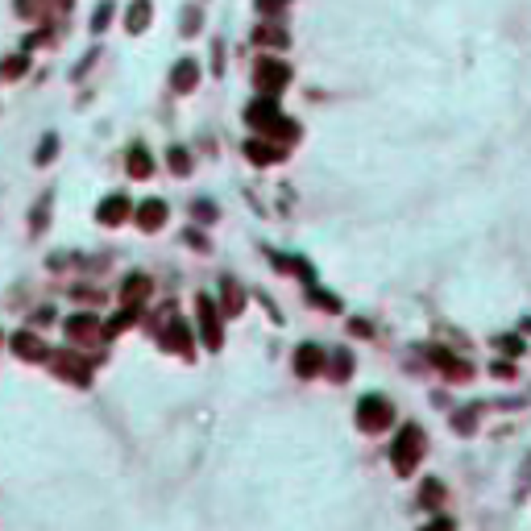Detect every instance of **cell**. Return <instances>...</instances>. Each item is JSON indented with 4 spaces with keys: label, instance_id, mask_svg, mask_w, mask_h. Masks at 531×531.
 <instances>
[{
    "label": "cell",
    "instance_id": "5bb4252c",
    "mask_svg": "<svg viewBox=\"0 0 531 531\" xmlns=\"http://www.w3.org/2000/svg\"><path fill=\"white\" fill-rule=\"evenodd\" d=\"M245 154H249V162H258V167H274V162H283V149L274 142H249L245 145Z\"/></svg>",
    "mask_w": 531,
    "mask_h": 531
},
{
    "label": "cell",
    "instance_id": "484cf974",
    "mask_svg": "<svg viewBox=\"0 0 531 531\" xmlns=\"http://www.w3.org/2000/svg\"><path fill=\"white\" fill-rule=\"evenodd\" d=\"M108 17H112V4L104 0V4L96 9V17H92V29H104V25H108Z\"/></svg>",
    "mask_w": 531,
    "mask_h": 531
},
{
    "label": "cell",
    "instance_id": "cb8c5ba5",
    "mask_svg": "<svg viewBox=\"0 0 531 531\" xmlns=\"http://www.w3.org/2000/svg\"><path fill=\"white\" fill-rule=\"evenodd\" d=\"M54 149H58V137H54V133H50V137H42V145H38V162H42V167L54 158Z\"/></svg>",
    "mask_w": 531,
    "mask_h": 531
},
{
    "label": "cell",
    "instance_id": "5b68a950",
    "mask_svg": "<svg viewBox=\"0 0 531 531\" xmlns=\"http://www.w3.org/2000/svg\"><path fill=\"white\" fill-rule=\"evenodd\" d=\"M195 312H199V328H204V345H208V349H220V340H224V332H220V315H216V307H212V299H208V295H199V299H195Z\"/></svg>",
    "mask_w": 531,
    "mask_h": 531
},
{
    "label": "cell",
    "instance_id": "4fadbf2b",
    "mask_svg": "<svg viewBox=\"0 0 531 531\" xmlns=\"http://www.w3.org/2000/svg\"><path fill=\"white\" fill-rule=\"evenodd\" d=\"M195 83H199V63H195V58H183V63L174 67V75H170V88H174V92H191Z\"/></svg>",
    "mask_w": 531,
    "mask_h": 531
},
{
    "label": "cell",
    "instance_id": "9a60e30c",
    "mask_svg": "<svg viewBox=\"0 0 531 531\" xmlns=\"http://www.w3.org/2000/svg\"><path fill=\"white\" fill-rule=\"evenodd\" d=\"M13 353H17V357H25V362H42V357H46L42 340L33 337V332H17V337H13Z\"/></svg>",
    "mask_w": 531,
    "mask_h": 531
},
{
    "label": "cell",
    "instance_id": "f1b7e54d",
    "mask_svg": "<svg viewBox=\"0 0 531 531\" xmlns=\"http://www.w3.org/2000/svg\"><path fill=\"white\" fill-rule=\"evenodd\" d=\"M195 216H204V220H212V216H216V208H212V204H195Z\"/></svg>",
    "mask_w": 531,
    "mask_h": 531
},
{
    "label": "cell",
    "instance_id": "2e32d148",
    "mask_svg": "<svg viewBox=\"0 0 531 531\" xmlns=\"http://www.w3.org/2000/svg\"><path fill=\"white\" fill-rule=\"evenodd\" d=\"M149 13H154V9H149V0H133V4H129V13H125L129 33H142L145 25H149Z\"/></svg>",
    "mask_w": 531,
    "mask_h": 531
},
{
    "label": "cell",
    "instance_id": "8992f818",
    "mask_svg": "<svg viewBox=\"0 0 531 531\" xmlns=\"http://www.w3.org/2000/svg\"><path fill=\"white\" fill-rule=\"evenodd\" d=\"M67 337L75 340V345H96L100 337H108V332H104V328H100V320L96 315H71V320H67Z\"/></svg>",
    "mask_w": 531,
    "mask_h": 531
},
{
    "label": "cell",
    "instance_id": "d4e9b609",
    "mask_svg": "<svg viewBox=\"0 0 531 531\" xmlns=\"http://www.w3.org/2000/svg\"><path fill=\"white\" fill-rule=\"evenodd\" d=\"M25 67H29V58H25V54H17L13 63H4V75H9V79H17V75H25Z\"/></svg>",
    "mask_w": 531,
    "mask_h": 531
},
{
    "label": "cell",
    "instance_id": "e0dca14e",
    "mask_svg": "<svg viewBox=\"0 0 531 531\" xmlns=\"http://www.w3.org/2000/svg\"><path fill=\"white\" fill-rule=\"evenodd\" d=\"M328 374H332V382H345L349 374H353V353L349 349H337L332 357H328V365H324Z\"/></svg>",
    "mask_w": 531,
    "mask_h": 531
},
{
    "label": "cell",
    "instance_id": "83f0119b",
    "mask_svg": "<svg viewBox=\"0 0 531 531\" xmlns=\"http://www.w3.org/2000/svg\"><path fill=\"white\" fill-rule=\"evenodd\" d=\"M424 531H457V523H453V519H436V523H428Z\"/></svg>",
    "mask_w": 531,
    "mask_h": 531
},
{
    "label": "cell",
    "instance_id": "6da1fadb",
    "mask_svg": "<svg viewBox=\"0 0 531 531\" xmlns=\"http://www.w3.org/2000/svg\"><path fill=\"white\" fill-rule=\"evenodd\" d=\"M245 121L253 125V129H262V133H278V137H295V133H299L295 121H287V117L278 112V96L253 100V104L245 108Z\"/></svg>",
    "mask_w": 531,
    "mask_h": 531
},
{
    "label": "cell",
    "instance_id": "9c48e42d",
    "mask_svg": "<svg viewBox=\"0 0 531 531\" xmlns=\"http://www.w3.org/2000/svg\"><path fill=\"white\" fill-rule=\"evenodd\" d=\"M137 224H142L145 233L162 228V224H167V204H162V199H145L142 208H137Z\"/></svg>",
    "mask_w": 531,
    "mask_h": 531
},
{
    "label": "cell",
    "instance_id": "d6986e66",
    "mask_svg": "<svg viewBox=\"0 0 531 531\" xmlns=\"http://www.w3.org/2000/svg\"><path fill=\"white\" fill-rule=\"evenodd\" d=\"M241 307H245V295H241V287L224 278V312H233V315H237Z\"/></svg>",
    "mask_w": 531,
    "mask_h": 531
},
{
    "label": "cell",
    "instance_id": "30bf717a",
    "mask_svg": "<svg viewBox=\"0 0 531 531\" xmlns=\"http://www.w3.org/2000/svg\"><path fill=\"white\" fill-rule=\"evenodd\" d=\"M162 345L174 349V353H183V357H191V332H187V324H183V320H170Z\"/></svg>",
    "mask_w": 531,
    "mask_h": 531
},
{
    "label": "cell",
    "instance_id": "44dd1931",
    "mask_svg": "<svg viewBox=\"0 0 531 531\" xmlns=\"http://www.w3.org/2000/svg\"><path fill=\"white\" fill-rule=\"evenodd\" d=\"M258 46H287V33L283 29H258Z\"/></svg>",
    "mask_w": 531,
    "mask_h": 531
},
{
    "label": "cell",
    "instance_id": "f546056e",
    "mask_svg": "<svg viewBox=\"0 0 531 531\" xmlns=\"http://www.w3.org/2000/svg\"><path fill=\"white\" fill-rule=\"evenodd\" d=\"M63 4H67V0H63Z\"/></svg>",
    "mask_w": 531,
    "mask_h": 531
},
{
    "label": "cell",
    "instance_id": "7a4b0ae2",
    "mask_svg": "<svg viewBox=\"0 0 531 531\" xmlns=\"http://www.w3.org/2000/svg\"><path fill=\"white\" fill-rule=\"evenodd\" d=\"M419 457H424V432H419L415 424L399 428V440H394V448H390V465H394V473H399V478L415 473Z\"/></svg>",
    "mask_w": 531,
    "mask_h": 531
},
{
    "label": "cell",
    "instance_id": "8fae6325",
    "mask_svg": "<svg viewBox=\"0 0 531 531\" xmlns=\"http://www.w3.org/2000/svg\"><path fill=\"white\" fill-rule=\"evenodd\" d=\"M295 369H299L303 378L320 374V369H324V349H320V345H303V349L295 353Z\"/></svg>",
    "mask_w": 531,
    "mask_h": 531
},
{
    "label": "cell",
    "instance_id": "7c38bea8",
    "mask_svg": "<svg viewBox=\"0 0 531 531\" xmlns=\"http://www.w3.org/2000/svg\"><path fill=\"white\" fill-rule=\"evenodd\" d=\"M145 295H149V278H145V274H129V278H125V290H121L125 307L137 312V307L145 303Z\"/></svg>",
    "mask_w": 531,
    "mask_h": 531
},
{
    "label": "cell",
    "instance_id": "603a6c76",
    "mask_svg": "<svg viewBox=\"0 0 531 531\" xmlns=\"http://www.w3.org/2000/svg\"><path fill=\"white\" fill-rule=\"evenodd\" d=\"M473 419H478V411H473V407L457 411V415H453V428H457V432H473Z\"/></svg>",
    "mask_w": 531,
    "mask_h": 531
},
{
    "label": "cell",
    "instance_id": "52a82bcc",
    "mask_svg": "<svg viewBox=\"0 0 531 531\" xmlns=\"http://www.w3.org/2000/svg\"><path fill=\"white\" fill-rule=\"evenodd\" d=\"M46 357L54 365V374H63L75 387H88V365L79 362V357H71V353H46Z\"/></svg>",
    "mask_w": 531,
    "mask_h": 531
},
{
    "label": "cell",
    "instance_id": "ba28073f",
    "mask_svg": "<svg viewBox=\"0 0 531 531\" xmlns=\"http://www.w3.org/2000/svg\"><path fill=\"white\" fill-rule=\"evenodd\" d=\"M133 212V204H129V195H108L104 204H100V224H121L125 216Z\"/></svg>",
    "mask_w": 531,
    "mask_h": 531
},
{
    "label": "cell",
    "instance_id": "ffe728a7",
    "mask_svg": "<svg viewBox=\"0 0 531 531\" xmlns=\"http://www.w3.org/2000/svg\"><path fill=\"white\" fill-rule=\"evenodd\" d=\"M170 170H174V174H191V154L174 145V149H170Z\"/></svg>",
    "mask_w": 531,
    "mask_h": 531
},
{
    "label": "cell",
    "instance_id": "4316f807",
    "mask_svg": "<svg viewBox=\"0 0 531 531\" xmlns=\"http://www.w3.org/2000/svg\"><path fill=\"white\" fill-rule=\"evenodd\" d=\"M290 0H258V9H262V13H278V9H287Z\"/></svg>",
    "mask_w": 531,
    "mask_h": 531
},
{
    "label": "cell",
    "instance_id": "ac0fdd59",
    "mask_svg": "<svg viewBox=\"0 0 531 531\" xmlns=\"http://www.w3.org/2000/svg\"><path fill=\"white\" fill-rule=\"evenodd\" d=\"M129 174H133V179H149V174H154V162H149V154H145L142 145L129 149Z\"/></svg>",
    "mask_w": 531,
    "mask_h": 531
},
{
    "label": "cell",
    "instance_id": "7402d4cb",
    "mask_svg": "<svg viewBox=\"0 0 531 531\" xmlns=\"http://www.w3.org/2000/svg\"><path fill=\"white\" fill-rule=\"evenodd\" d=\"M440 498H444V485H440V482H424V494H419V503H424V507H436Z\"/></svg>",
    "mask_w": 531,
    "mask_h": 531
},
{
    "label": "cell",
    "instance_id": "3957f363",
    "mask_svg": "<svg viewBox=\"0 0 531 531\" xmlns=\"http://www.w3.org/2000/svg\"><path fill=\"white\" fill-rule=\"evenodd\" d=\"M357 424H362V432H382V428L394 424V407L382 394H365L357 403Z\"/></svg>",
    "mask_w": 531,
    "mask_h": 531
},
{
    "label": "cell",
    "instance_id": "277c9868",
    "mask_svg": "<svg viewBox=\"0 0 531 531\" xmlns=\"http://www.w3.org/2000/svg\"><path fill=\"white\" fill-rule=\"evenodd\" d=\"M253 79H258V88H262V96H278L283 88H287L290 71L278 63V58H262L258 63V71H253Z\"/></svg>",
    "mask_w": 531,
    "mask_h": 531
}]
</instances>
